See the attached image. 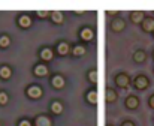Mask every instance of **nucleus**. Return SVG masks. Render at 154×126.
I'll return each instance as SVG.
<instances>
[{
  "label": "nucleus",
  "instance_id": "15",
  "mask_svg": "<svg viewBox=\"0 0 154 126\" xmlns=\"http://www.w3.org/2000/svg\"><path fill=\"white\" fill-rule=\"evenodd\" d=\"M139 105H141V99H139L136 95H129V96H126V99H124V107H126V110H129V111H136V110L139 108Z\"/></svg>",
  "mask_w": 154,
  "mask_h": 126
},
{
  "label": "nucleus",
  "instance_id": "13",
  "mask_svg": "<svg viewBox=\"0 0 154 126\" xmlns=\"http://www.w3.org/2000/svg\"><path fill=\"white\" fill-rule=\"evenodd\" d=\"M33 126H54V120L50 114L47 113H39L33 119Z\"/></svg>",
  "mask_w": 154,
  "mask_h": 126
},
{
  "label": "nucleus",
  "instance_id": "14",
  "mask_svg": "<svg viewBox=\"0 0 154 126\" xmlns=\"http://www.w3.org/2000/svg\"><path fill=\"white\" fill-rule=\"evenodd\" d=\"M87 45L85 44H81V42H75L72 44V48H70V56L75 57V59H79V57H84L87 54Z\"/></svg>",
  "mask_w": 154,
  "mask_h": 126
},
{
  "label": "nucleus",
  "instance_id": "26",
  "mask_svg": "<svg viewBox=\"0 0 154 126\" xmlns=\"http://www.w3.org/2000/svg\"><path fill=\"white\" fill-rule=\"evenodd\" d=\"M17 126H33V120L29 117H23L17 122Z\"/></svg>",
  "mask_w": 154,
  "mask_h": 126
},
{
  "label": "nucleus",
  "instance_id": "3",
  "mask_svg": "<svg viewBox=\"0 0 154 126\" xmlns=\"http://www.w3.org/2000/svg\"><path fill=\"white\" fill-rule=\"evenodd\" d=\"M48 81H50V86H51L52 90H57V92L63 90L66 87V84H67V78L61 72H54V74H51L48 77Z\"/></svg>",
  "mask_w": 154,
  "mask_h": 126
},
{
  "label": "nucleus",
  "instance_id": "10",
  "mask_svg": "<svg viewBox=\"0 0 154 126\" xmlns=\"http://www.w3.org/2000/svg\"><path fill=\"white\" fill-rule=\"evenodd\" d=\"M126 27H127V23H126V20H124L123 17H120V15L115 17V18H111V21H109V30H111L112 33H115V35L124 32Z\"/></svg>",
  "mask_w": 154,
  "mask_h": 126
},
{
  "label": "nucleus",
  "instance_id": "4",
  "mask_svg": "<svg viewBox=\"0 0 154 126\" xmlns=\"http://www.w3.org/2000/svg\"><path fill=\"white\" fill-rule=\"evenodd\" d=\"M70 48H72V44L66 39H58L55 44H54V53H55V57H67L70 56Z\"/></svg>",
  "mask_w": 154,
  "mask_h": 126
},
{
  "label": "nucleus",
  "instance_id": "20",
  "mask_svg": "<svg viewBox=\"0 0 154 126\" xmlns=\"http://www.w3.org/2000/svg\"><path fill=\"white\" fill-rule=\"evenodd\" d=\"M145 17H147V14H145L144 11H132V12H129V20H130V23L138 24V26H141V23L144 21Z\"/></svg>",
  "mask_w": 154,
  "mask_h": 126
},
{
  "label": "nucleus",
  "instance_id": "8",
  "mask_svg": "<svg viewBox=\"0 0 154 126\" xmlns=\"http://www.w3.org/2000/svg\"><path fill=\"white\" fill-rule=\"evenodd\" d=\"M32 74H33L36 78L42 80V78L50 77V75H51V71H50V66H48L47 63H42L38 60V62L33 65V68H32Z\"/></svg>",
  "mask_w": 154,
  "mask_h": 126
},
{
  "label": "nucleus",
  "instance_id": "6",
  "mask_svg": "<svg viewBox=\"0 0 154 126\" xmlns=\"http://www.w3.org/2000/svg\"><path fill=\"white\" fill-rule=\"evenodd\" d=\"M38 59L39 62L42 63H48L52 62L55 59V53H54V47L51 45H42L39 50H38Z\"/></svg>",
  "mask_w": 154,
  "mask_h": 126
},
{
  "label": "nucleus",
  "instance_id": "29",
  "mask_svg": "<svg viewBox=\"0 0 154 126\" xmlns=\"http://www.w3.org/2000/svg\"><path fill=\"white\" fill-rule=\"evenodd\" d=\"M148 107H150V110L154 111V93L148 96Z\"/></svg>",
  "mask_w": 154,
  "mask_h": 126
},
{
  "label": "nucleus",
  "instance_id": "19",
  "mask_svg": "<svg viewBox=\"0 0 154 126\" xmlns=\"http://www.w3.org/2000/svg\"><path fill=\"white\" fill-rule=\"evenodd\" d=\"M141 29H142V32L144 33H153L154 32V17L153 15H147L145 18H144V21L141 23Z\"/></svg>",
  "mask_w": 154,
  "mask_h": 126
},
{
  "label": "nucleus",
  "instance_id": "9",
  "mask_svg": "<svg viewBox=\"0 0 154 126\" xmlns=\"http://www.w3.org/2000/svg\"><path fill=\"white\" fill-rule=\"evenodd\" d=\"M132 87L138 92H144L150 87V78L145 74H138L133 80H132Z\"/></svg>",
  "mask_w": 154,
  "mask_h": 126
},
{
  "label": "nucleus",
  "instance_id": "17",
  "mask_svg": "<svg viewBox=\"0 0 154 126\" xmlns=\"http://www.w3.org/2000/svg\"><path fill=\"white\" fill-rule=\"evenodd\" d=\"M50 21H51L54 26H63L64 21H66V15H64L63 11H51Z\"/></svg>",
  "mask_w": 154,
  "mask_h": 126
},
{
  "label": "nucleus",
  "instance_id": "28",
  "mask_svg": "<svg viewBox=\"0 0 154 126\" xmlns=\"http://www.w3.org/2000/svg\"><path fill=\"white\" fill-rule=\"evenodd\" d=\"M120 126H136V123L133 122V120H130V119H126V120H123Z\"/></svg>",
  "mask_w": 154,
  "mask_h": 126
},
{
  "label": "nucleus",
  "instance_id": "11",
  "mask_svg": "<svg viewBox=\"0 0 154 126\" xmlns=\"http://www.w3.org/2000/svg\"><path fill=\"white\" fill-rule=\"evenodd\" d=\"M84 101L91 107H97L99 105V90H97V87H88L84 93Z\"/></svg>",
  "mask_w": 154,
  "mask_h": 126
},
{
  "label": "nucleus",
  "instance_id": "33",
  "mask_svg": "<svg viewBox=\"0 0 154 126\" xmlns=\"http://www.w3.org/2000/svg\"><path fill=\"white\" fill-rule=\"evenodd\" d=\"M151 35H153V39H154V32H153V33H151Z\"/></svg>",
  "mask_w": 154,
  "mask_h": 126
},
{
  "label": "nucleus",
  "instance_id": "31",
  "mask_svg": "<svg viewBox=\"0 0 154 126\" xmlns=\"http://www.w3.org/2000/svg\"><path fill=\"white\" fill-rule=\"evenodd\" d=\"M151 57H153V60H154V48H153V51H151Z\"/></svg>",
  "mask_w": 154,
  "mask_h": 126
},
{
  "label": "nucleus",
  "instance_id": "23",
  "mask_svg": "<svg viewBox=\"0 0 154 126\" xmlns=\"http://www.w3.org/2000/svg\"><path fill=\"white\" fill-rule=\"evenodd\" d=\"M11 44H12L11 36L6 35V33H2V35H0V48H2V50H6V48L11 47Z\"/></svg>",
  "mask_w": 154,
  "mask_h": 126
},
{
  "label": "nucleus",
  "instance_id": "1",
  "mask_svg": "<svg viewBox=\"0 0 154 126\" xmlns=\"http://www.w3.org/2000/svg\"><path fill=\"white\" fill-rule=\"evenodd\" d=\"M24 93H26V96L30 101H41L44 98V95H45V89L39 83H32V84H29L26 87Z\"/></svg>",
  "mask_w": 154,
  "mask_h": 126
},
{
  "label": "nucleus",
  "instance_id": "24",
  "mask_svg": "<svg viewBox=\"0 0 154 126\" xmlns=\"http://www.w3.org/2000/svg\"><path fill=\"white\" fill-rule=\"evenodd\" d=\"M50 15H51V11H42V9H39V11H35L33 12V17L35 18H38V20H50Z\"/></svg>",
  "mask_w": 154,
  "mask_h": 126
},
{
  "label": "nucleus",
  "instance_id": "2",
  "mask_svg": "<svg viewBox=\"0 0 154 126\" xmlns=\"http://www.w3.org/2000/svg\"><path fill=\"white\" fill-rule=\"evenodd\" d=\"M78 42H81V44H90V42H93L94 39H96V32H94V29L91 27V26H88V24H85V26H81L79 29H78Z\"/></svg>",
  "mask_w": 154,
  "mask_h": 126
},
{
  "label": "nucleus",
  "instance_id": "25",
  "mask_svg": "<svg viewBox=\"0 0 154 126\" xmlns=\"http://www.w3.org/2000/svg\"><path fill=\"white\" fill-rule=\"evenodd\" d=\"M9 95H8V92H5V90H0V105L2 107H5V105H8L9 104Z\"/></svg>",
  "mask_w": 154,
  "mask_h": 126
},
{
  "label": "nucleus",
  "instance_id": "34",
  "mask_svg": "<svg viewBox=\"0 0 154 126\" xmlns=\"http://www.w3.org/2000/svg\"><path fill=\"white\" fill-rule=\"evenodd\" d=\"M0 126H2V122H0Z\"/></svg>",
  "mask_w": 154,
  "mask_h": 126
},
{
  "label": "nucleus",
  "instance_id": "18",
  "mask_svg": "<svg viewBox=\"0 0 154 126\" xmlns=\"http://www.w3.org/2000/svg\"><path fill=\"white\" fill-rule=\"evenodd\" d=\"M147 59H148V54H147V51L142 50V48L135 50L133 54H132V60L136 63V65H142V63H145L147 62Z\"/></svg>",
  "mask_w": 154,
  "mask_h": 126
},
{
  "label": "nucleus",
  "instance_id": "35",
  "mask_svg": "<svg viewBox=\"0 0 154 126\" xmlns=\"http://www.w3.org/2000/svg\"><path fill=\"white\" fill-rule=\"evenodd\" d=\"M153 72H154V68H153Z\"/></svg>",
  "mask_w": 154,
  "mask_h": 126
},
{
  "label": "nucleus",
  "instance_id": "22",
  "mask_svg": "<svg viewBox=\"0 0 154 126\" xmlns=\"http://www.w3.org/2000/svg\"><path fill=\"white\" fill-rule=\"evenodd\" d=\"M12 75H14V71L9 65H0V80L8 81L12 78Z\"/></svg>",
  "mask_w": 154,
  "mask_h": 126
},
{
  "label": "nucleus",
  "instance_id": "21",
  "mask_svg": "<svg viewBox=\"0 0 154 126\" xmlns=\"http://www.w3.org/2000/svg\"><path fill=\"white\" fill-rule=\"evenodd\" d=\"M105 101L106 104H115L118 101V93H117V89L114 87H106V96H105Z\"/></svg>",
  "mask_w": 154,
  "mask_h": 126
},
{
  "label": "nucleus",
  "instance_id": "12",
  "mask_svg": "<svg viewBox=\"0 0 154 126\" xmlns=\"http://www.w3.org/2000/svg\"><path fill=\"white\" fill-rule=\"evenodd\" d=\"M48 111H50V116L54 117H58L64 113V104L60 101V99H52L48 105Z\"/></svg>",
  "mask_w": 154,
  "mask_h": 126
},
{
  "label": "nucleus",
  "instance_id": "5",
  "mask_svg": "<svg viewBox=\"0 0 154 126\" xmlns=\"http://www.w3.org/2000/svg\"><path fill=\"white\" fill-rule=\"evenodd\" d=\"M114 86L117 89H121V90H126L132 86V78L127 72H118L114 75Z\"/></svg>",
  "mask_w": 154,
  "mask_h": 126
},
{
  "label": "nucleus",
  "instance_id": "36",
  "mask_svg": "<svg viewBox=\"0 0 154 126\" xmlns=\"http://www.w3.org/2000/svg\"><path fill=\"white\" fill-rule=\"evenodd\" d=\"M153 123H154V119H153Z\"/></svg>",
  "mask_w": 154,
  "mask_h": 126
},
{
  "label": "nucleus",
  "instance_id": "30",
  "mask_svg": "<svg viewBox=\"0 0 154 126\" xmlns=\"http://www.w3.org/2000/svg\"><path fill=\"white\" fill-rule=\"evenodd\" d=\"M72 14H73V15H84L85 11H72Z\"/></svg>",
  "mask_w": 154,
  "mask_h": 126
},
{
  "label": "nucleus",
  "instance_id": "16",
  "mask_svg": "<svg viewBox=\"0 0 154 126\" xmlns=\"http://www.w3.org/2000/svg\"><path fill=\"white\" fill-rule=\"evenodd\" d=\"M85 78H87V81L91 87H96L99 84V71H97V68H90L85 74Z\"/></svg>",
  "mask_w": 154,
  "mask_h": 126
},
{
  "label": "nucleus",
  "instance_id": "27",
  "mask_svg": "<svg viewBox=\"0 0 154 126\" xmlns=\"http://www.w3.org/2000/svg\"><path fill=\"white\" fill-rule=\"evenodd\" d=\"M105 14L109 17V18H115V17H118V14H120V11H112V9H106L105 11Z\"/></svg>",
  "mask_w": 154,
  "mask_h": 126
},
{
  "label": "nucleus",
  "instance_id": "7",
  "mask_svg": "<svg viewBox=\"0 0 154 126\" xmlns=\"http://www.w3.org/2000/svg\"><path fill=\"white\" fill-rule=\"evenodd\" d=\"M33 23H35V17L32 14H27V12H23V14H18L17 17V26L21 29V30H29L33 27Z\"/></svg>",
  "mask_w": 154,
  "mask_h": 126
},
{
  "label": "nucleus",
  "instance_id": "32",
  "mask_svg": "<svg viewBox=\"0 0 154 126\" xmlns=\"http://www.w3.org/2000/svg\"><path fill=\"white\" fill-rule=\"evenodd\" d=\"M106 126H115V125H112V123H108V125H106Z\"/></svg>",
  "mask_w": 154,
  "mask_h": 126
}]
</instances>
